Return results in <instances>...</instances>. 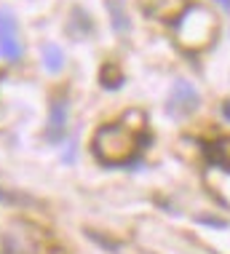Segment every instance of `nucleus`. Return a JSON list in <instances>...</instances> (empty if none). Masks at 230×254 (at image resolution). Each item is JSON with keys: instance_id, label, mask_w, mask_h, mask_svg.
<instances>
[{"instance_id": "7", "label": "nucleus", "mask_w": 230, "mask_h": 254, "mask_svg": "<svg viewBox=\"0 0 230 254\" xmlns=\"http://www.w3.org/2000/svg\"><path fill=\"white\" fill-rule=\"evenodd\" d=\"M209 158L214 166L230 171V136H220L212 147H209Z\"/></svg>"}, {"instance_id": "6", "label": "nucleus", "mask_w": 230, "mask_h": 254, "mask_svg": "<svg viewBox=\"0 0 230 254\" xmlns=\"http://www.w3.org/2000/svg\"><path fill=\"white\" fill-rule=\"evenodd\" d=\"M67 32H70V38H75V40H80V38H88L94 32V24H91V16H88L83 8H78L75 5L73 11H70V24H67Z\"/></svg>"}, {"instance_id": "1", "label": "nucleus", "mask_w": 230, "mask_h": 254, "mask_svg": "<svg viewBox=\"0 0 230 254\" xmlns=\"http://www.w3.org/2000/svg\"><path fill=\"white\" fill-rule=\"evenodd\" d=\"M139 145L142 139L134 128L110 123V126H102L94 136V155L107 166H123L139 153Z\"/></svg>"}, {"instance_id": "12", "label": "nucleus", "mask_w": 230, "mask_h": 254, "mask_svg": "<svg viewBox=\"0 0 230 254\" xmlns=\"http://www.w3.org/2000/svg\"><path fill=\"white\" fill-rule=\"evenodd\" d=\"M0 57L11 59V62L22 57V43H19V38H3L0 40Z\"/></svg>"}, {"instance_id": "3", "label": "nucleus", "mask_w": 230, "mask_h": 254, "mask_svg": "<svg viewBox=\"0 0 230 254\" xmlns=\"http://www.w3.org/2000/svg\"><path fill=\"white\" fill-rule=\"evenodd\" d=\"M201 105L198 91L193 88V83L187 80H177L169 91V99H166V113L171 118H185V115L196 113V107Z\"/></svg>"}, {"instance_id": "8", "label": "nucleus", "mask_w": 230, "mask_h": 254, "mask_svg": "<svg viewBox=\"0 0 230 254\" xmlns=\"http://www.w3.org/2000/svg\"><path fill=\"white\" fill-rule=\"evenodd\" d=\"M104 3H107L110 19H113V30L118 32V35H126V32L131 30V24H129V16H126L123 3H121V0H104Z\"/></svg>"}, {"instance_id": "14", "label": "nucleus", "mask_w": 230, "mask_h": 254, "mask_svg": "<svg viewBox=\"0 0 230 254\" xmlns=\"http://www.w3.org/2000/svg\"><path fill=\"white\" fill-rule=\"evenodd\" d=\"M217 3H220V5H222V8H225L228 13H230V0H217Z\"/></svg>"}, {"instance_id": "5", "label": "nucleus", "mask_w": 230, "mask_h": 254, "mask_svg": "<svg viewBox=\"0 0 230 254\" xmlns=\"http://www.w3.org/2000/svg\"><path fill=\"white\" fill-rule=\"evenodd\" d=\"M67 136V102L65 99H54L51 110H48V128H46V139L59 145Z\"/></svg>"}, {"instance_id": "13", "label": "nucleus", "mask_w": 230, "mask_h": 254, "mask_svg": "<svg viewBox=\"0 0 230 254\" xmlns=\"http://www.w3.org/2000/svg\"><path fill=\"white\" fill-rule=\"evenodd\" d=\"M222 115H225V118L230 121V102H225V105H222Z\"/></svg>"}, {"instance_id": "11", "label": "nucleus", "mask_w": 230, "mask_h": 254, "mask_svg": "<svg viewBox=\"0 0 230 254\" xmlns=\"http://www.w3.org/2000/svg\"><path fill=\"white\" fill-rule=\"evenodd\" d=\"M3 38H16V19L8 8H0V40Z\"/></svg>"}, {"instance_id": "2", "label": "nucleus", "mask_w": 230, "mask_h": 254, "mask_svg": "<svg viewBox=\"0 0 230 254\" xmlns=\"http://www.w3.org/2000/svg\"><path fill=\"white\" fill-rule=\"evenodd\" d=\"M177 32V40L185 49H204L212 43L214 30H217V19L209 11H204L201 5H187L185 13L171 24Z\"/></svg>"}, {"instance_id": "9", "label": "nucleus", "mask_w": 230, "mask_h": 254, "mask_svg": "<svg viewBox=\"0 0 230 254\" xmlns=\"http://www.w3.org/2000/svg\"><path fill=\"white\" fill-rule=\"evenodd\" d=\"M99 80H102L104 88H110V91L121 88V86H123V72H121V67H118L115 62H107V64L102 67V72H99Z\"/></svg>"}, {"instance_id": "4", "label": "nucleus", "mask_w": 230, "mask_h": 254, "mask_svg": "<svg viewBox=\"0 0 230 254\" xmlns=\"http://www.w3.org/2000/svg\"><path fill=\"white\" fill-rule=\"evenodd\" d=\"M187 5V0H142V11L153 19H161L163 24H174Z\"/></svg>"}, {"instance_id": "10", "label": "nucleus", "mask_w": 230, "mask_h": 254, "mask_svg": "<svg viewBox=\"0 0 230 254\" xmlns=\"http://www.w3.org/2000/svg\"><path fill=\"white\" fill-rule=\"evenodd\" d=\"M43 64H46L48 72H59L62 67H65V54H62L59 46H54V43L43 46Z\"/></svg>"}]
</instances>
